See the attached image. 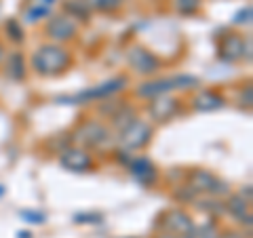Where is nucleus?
<instances>
[{"instance_id": "obj_1", "label": "nucleus", "mask_w": 253, "mask_h": 238, "mask_svg": "<svg viewBox=\"0 0 253 238\" xmlns=\"http://www.w3.org/2000/svg\"><path fill=\"white\" fill-rule=\"evenodd\" d=\"M30 63H32V70H34L38 76L55 78L72 66V55H70V51L63 44L46 42L32 53Z\"/></svg>"}, {"instance_id": "obj_2", "label": "nucleus", "mask_w": 253, "mask_h": 238, "mask_svg": "<svg viewBox=\"0 0 253 238\" xmlns=\"http://www.w3.org/2000/svg\"><path fill=\"white\" fill-rule=\"evenodd\" d=\"M201 84V80L196 76L190 74H177V76H169V78H154V80L141 82L135 95L141 99H154L161 97V95H169L171 91H188V89H196Z\"/></svg>"}, {"instance_id": "obj_3", "label": "nucleus", "mask_w": 253, "mask_h": 238, "mask_svg": "<svg viewBox=\"0 0 253 238\" xmlns=\"http://www.w3.org/2000/svg\"><path fill=\"white\" fill-rule=\"evenodd\" d=\"M74 144L78 148H84V150H104L110 139H112V131L110 126L104 124L101 120H83L81 124L74 129V135H72Z\"/></svg>"}, {"instance_id": "obj_4", "label": "nucleus", "mask_w": 253, "mask_h": 238, "mask_svg": "<svg viewBox=\"0 0 253 238\" xmlns=\"http://www.w3.org/2000/svg\"><path fill=\"white\" fill-rule=\"evenodd\" d=\"M126 84H129V78H126V76H114V78H110V80H104V82L91 86V89H84L78 95H72V97H66L61 101L83 106V104H91V101L110 99V97H114L116 93H121L123 89H126Z\"/></svg>"}, {"instance_id": "obj_5", "label": "nucleus", "mask_w": 253, "mask_h": 238, "mask_svg": "<svg viewBox=\"0 0 253 238\" xmlns=\"http://www.w3.org/2000/svg\"><path fill=\"white\" fill-rule=\"evenodd\" d=\"M188 188L192 190L196 196H213V198H221L230 194V184H226L224 179H219L217 175H213L211 171L205 169H196L188 175Z\"/></svg>"}, {"instance_id": "obj_6", "label": "nucleus", "mask_w": 253, "mask_h": 238, "mask_svg": "<svg viewBox=\"0 0 253 238\" xmlns=\"http://www.w3.org/2000/svg\"><path fill=\"white\" fill-rule=\"evenodd\" d=\"M126 66H129L135 74H141V76H154L161 72L163 63L156 55L146 49L144 44H131L126 49Z\"/></svg>"}, {"instance_id": "obj_7", "label": "nucleus", "mask_w": 253, "mask_h": 238, "mask_svg": "<svg viewBox=\"0 0 253 238\" xmlns=\"http://www.w3.org/2000/svg\"><path fill=\"white\" fill-rule=\"evenodd\" d=\"M152 124L148 120H133L129 126H125L123 131H118V144L126 152H133V150H144L150 139H152Z\"/></svg>"}, {"instance_id": "obj_8", "label": "nucleus", "mask_w": 253, "mask_h": 238, "mask_svg": "<svg viewBox=\"0 0 253 238\" xmlns=\"http://www.w3.org/2000/svg\"><path fill=\"white\" fill-rule=\"evenodd\" d=\"M158 230L175 238H186L192 234L194 221L184 209H169L158 217Z\"/></svg>"}, {"instance_id": "obj_9", "label": "nucleus", "mask_w": 253, "mask_h": 238, "mask_svg": "<svg viewBox=\"0 0 253 238\" xmlns=\"http://www.w3.org/2000/svg\"><path fill=\"white\" fill-rule=\"evenodd\" d=\"M44 34L49 36L55 44H66L78 36V23L63 13L51 15L49 21H46V26H44Z\"/></svg>"}, {"instance_id": "obj_10", "label": "nucleus", "mask_w": 253, "mask_h": 238, "mask_svg": "<svg viewBox=\"0 0 253 238\" xmlns=\"http://www.w3.org/2000/svg\"><path fill=\"white\" fill-rule=\"evenodd\" d=\"M59 164L66 171H72V173H86V171H93V166H95L89 150L78 148V146L63 148L59 152Z\"/></svg>"}, {"instance_id": "obj_11", "label": "nucleus", "mask_w": 253, "mask_h": 238, "mask_svg": "<svg viewBox=\"0 0 253 238\" xmlns=\"http://www.w3.org/2000/svg\"><path fill=\"white\" fill-rule=\"evenodd\" d=\"M126 169H129V173L133 175V179L137 181V184H141L144 188H150L156 184L158 179V171L156 166L152 164V160L146 156H137V158H131V162L126 164Z\"/></svg>"}, {"instance_id": "obj_12", "label": "nucleus", "mask_w": 253, "mask_h": 238, "mask_svg": "<svg viewBox=\"0 0 253 238\" xmlns=\"http://www.w3.org/2000/svg\"><path fill=\"white\" fill-rule=\"evenodd\" d=\"M217 57L226 63H234L245 59V36L243 34H226L217 44Z\"/></svg>"}, {"instance_id": "obj_13", "label": "nucleus", "mask_w": 253, "mask_h": 238, "mask_svg": "<svg viewBox=\"0 0 253 238\" xmlns=\"http://www.w3.org/2000/svg\"><path fill=\"white\" fill-rule=\"evenodd\" d=\"M177 112H179V101L175 97H171V95H161V97L150 99L148 114L156 122H167Z\"/></svg>"}, {"instance_id": "obj_14", "label": "nucleus", "mask_w": 253, "mask_h": 238, "mask_svg": "<svg viewBox=\"0 0 253 238\" xmlns=\"http://www.w3.org/2000/svg\"><path fill=\"white\" fill-rule=\"evenodd\" d=\"M224 213H228L234 221H239L241 226H247V230H251V202L245 200V198L236 192V194H228V200L224 202Z\"/></svg>"}, {"instance_id": "obj_15", "label": "nucleus", "mask_w": 253, "mask_h": 238, "mask_svg": "<svg viewBox=\"0 0 253 238\" xmlns=\"http://www.w3.org/2000/svg\"><path fill=\"white\" fill-rule=\"evenodd\" d=\"M28 70H26V57L21 51H11L4 57V76L13 82H21L26 78Z\"/></svg>"}, {"instance_id": "obj_16", "label": "nucleus", "mask_w": 253, "mask_h": 238, "mask_svg": "<svg viewBox=\"0 0 253 238\" xmlns=\"http://www.w3.org/2000/svg\"><path fill=\"white\" fill-rule=\"evenodd\" d=\"M224 106L226 99L217 91H209V89L201 91L192 99V110H196V112H215V110H221Z\"/></svg>"}, {"instance_id": "obj_17", "label": "nucleus", "mask_w": 253, "mask_h": 238, "mask_svg": "<svg viewBox=\"0 0 253 238\" xmlns=\"http://www.w3.org/2000/svg\"><path fill=\"white\" fill-rule=\"evenodd\" d=\"M137 108L135 106H131V104H123L118 106L116 110H114V114L110 116V124H112V129H116V131H123L125 126H129L133 120H137Z\"/></svg>"}, {"instance_id": "obj_18", "label": "nucleus", "mask_w": 253, "mask_h": 238, "mask_svg": "<svg viewBox=\"0 0 253 238\" xmlns=\"http://www.w3.org/2000/svg\"><path fill=\"white\" fill-rule=\"evenodd\" d=\"M91 9L84 0H66L63 2V15H68L74 21H89L91 17Z\"/></svg>"}, {"instance_id": "obj_19", "label": "nucleus", "mask_w": 253, "mask_h": 238, "mask_svg": "<svg viewBox=\"0 0 253 238\" xmlns=\"http://www.w3.org/2000/svg\"><path fill=\"white\" fill-rule=\"evenodd\" d=\"M194 204H196V209H199V211L207 213V215H211V217H217V215L224 213V202H221L219 198H213V196L196 198Z\"/></svg>"}, {"instance_id": "obj_20", "label": "nucleus", "mask_w": 253, "mask_h": 238, "mask_svg": "<svg viewBox=\"0 0 253 238\" xmlns=\"http://www.w3.org/2000/svg\"><path fill=\"white\" fill-rule=\"evenodd\" d=\"M219 234H221V230L217 226V221L209 219V221H205V224H194L192 234L188 238H219Z\"/></svg>"}, {"instance_id": "obj_21", "label": "nucleus", "mask_w": 253, "mask_h": 238, "mask_svg": "<svg viewBox=\"0 0 253 238\" xmlns=\"http://www.w3.org/2000/svg\"><path fill=\"white\" fill-rule=\"evenodd\" d=\"M89 4L91 11H97V13H116L121 9L123 0H84Z\"/></svg>"}, {"instance_id": "obj_22", "label": "nucleus", "mask_w": 253, "mask_h": 238, "mask_svg": "<svg viewBox=\"0 0 253 238\" xmlns=\"http://www.w3.org/2000/svg\"><path fill=\"white\" fill-rule=\"evenodd\" d=\"M203 6V0H173V9L179 15H196Z\"/></svg>"}, {"instance_id": "obj_23", "label": "nucleus", "mask_w": 253, "mask_h": 238, "mask_svg": "<svg viewBox=\"0 0 253 238\" xmlns=\"http://www.w3.org/2000/svg\"><path fill=\"white\" fill-rule=\"evenodd\" d=\"M4 30H6V36H9V40H13L15 44H21L23 40H26V32H23L21 23L17 19H9V21H6Z\"/></svg>"}, {"instance_id": "obj_24", "label": "nucleus", "mask_w": 253, "mask_h": 238, "mask_svg": "<svg viewBox=\"0 0 253 238\" xmlns=\"http://www.w3.org/2000/svg\"><path fill=\"white\" fill-rule=\"evenodd\" d=\"M51 15V9L49 6H44V4H36V6H32V9L28 11V21L30 23H36V21H41V19H44V17H49Z\"/></svg>"}, {"instance_id": "obj_25", "label": "nucleus", "mask_w": 253, "mask_h": 238, "mask_svg": "<svg viewBox=\"0 0 253 238\" xmlns=\"http://www.w3.org/2000/svg\"><path fill=\"white\" fill-rule=\"evenodd\" d=\"M173 198H175L177 202L186 204V202H194L199 196H196V194H194V192H192V190H190L188 186H181V188H177V192L173 194Z\"/></svg>"}, {"instance_id": "obj_26", "label": "nucleus", "mask_w": 253, "mask_h": 238, "mask_svg": "<svg viewBox=\"0 0 253 238\" xmlns=\"http://www.w3.org/2000/svg\"><path fill=\"white\" fill-rule=\"evenodd\" d=\"M251 15H253L251 4H247V6H243V9L232 17V23H234V26H249V23H251Z\"/></svg>"}, {"instance_id": "obj_27", "label": "nucleus", "mask_w": 253, "mask_h": 238, "mask_svg": "<svg viewBox=\"0 0 253 238\" xmlns=\"http://www.w3.org/2000/svg\"><path fill=\"white\" fill-rule=\"evenodd\" d=\"M253 89H251V84H247L245 89L241 91V99H239V104L243 106V108H251V104H253Z\"/></svg>"}, {"instance_id": "obj_28", "label": "nucleus", "mask_w": 253, "mask_h": 238, "mask_svg": "<svg viewBox=\"0 0 253 238\" xmlns=\"http://www.w3.org/2000/svg\"><path fill=\"white\" fill-rule=\"evenodd\" d=\"M21 215H23V217H28L32 224H44V219H46L42 213H32V211H23Z\"/></svg>"}, {"instance_id": "obj_29", "label": "nucleus", "mask_w": 253, "mask_h": 238, "mask_svg": "<svg viewBox=\"0 0 253 238\" xmlns=\"http://www.w3.org/2000/svg\"><path fill=\"white\" fill-rule=\"evenodd\" d=\"M251 51H253L251 36H245V59H247V61H251Z\"/></svg>"}, {"instance_id": "obj_30", "label": "nucleus", "mask_w": 253, "mask_h": 238, "mask_svg": "<svg viewBox=\"0 0 253 238\" xmlns=\"http://www.w3.org/2000/svg\"><path fill=\"white\" fill-rule=\"evenodd\" d=\"M219 238H245L243 232H236V230H228V232H221Z\"/></svg>"}, {"instance_id": "obj_31", "label": "nucleus", "mask_w": 253, "mask_h": 238, "mask_svg": "<svg viewBox=\"0 0 253 238\" xmlns=\"http://www.w3.org/2000/svg\"><path fill=\"white\" fill-rule=\"evenodd\" d=\"M243 198H245V200H249L251 202V186H245L243 190H241V192H239Z\"/></svg>"}, {"instance_id": "obj_32", "label": "nucleus", "mask_w": 253, "mask_h": 238, "mask_svg": "<svg viewBox=\"0 0 253 238\" xmlns=\"http://www.w3.org/2000/svg\"><path fill=\"white\" fill-rule=\"evenodd\" d=\"M55 2H57V0H41V4H44V6H49V9H51V6H53Z\"/></svg>"}, {"instance_id": "obj_33", "label": "nucleus", "mask_w": 253, "mask_h": 238, "mask_svg": "<svg viewBox=\"0 0 253 238\" xmlns=\"http://www.w3.org/2000/svg\"><path fill=\"white\" fill-rule=\"evenodd\" d=\"M4 57H6V53H4V46L0 44V61H4Z\"/></svg>"}, {"instance_id": "obj_34", "label": "nucleus", "mask_w": 253, "mask_h": 238, "mask_svg": "<svg viewBox=\"0 0 253 238\" xmlns=\"http://www.w3.org/2000/svg\"><path fill=\"white\" fill-rule=\"evenodd\" d=\"M154 238H175V236H171V234H165V232H161V234H156Z\"/></svg>"}, {"instance_id": "obj_35", "label": "nucleus", "mask_w": 253, "mask_h": 238, "mask_svg": "<svg viewBox=\"0 0 253 238\" xmlns=\"http://www.w3.org/2000/svg\"><path fill=\"white\" fill-rule=\"evenodd\" d=\"M186 238H188V236H186Z\"/></svg>"}]
</instances>
